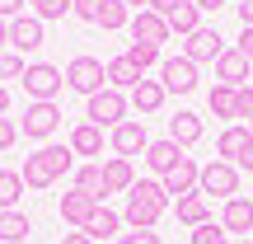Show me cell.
Here are the masks:
<instances>
[{"mask_svg": "<svg viewBox=\"0 0 253 244\" xmlns=\"http://www.w3.org/2000/svg\"><path fill=\"white\" fill-rule=\"evenodd\" d=\"M126 197H145V202H155V207H169V202H173L169 193H164V183H160V179H136Z\"/></svg>", "mask_w": 253, "mask_h": 244, "instance_id": "cell-32", "label": "cell"}, {"mask_svg": "<svg viewBox=\"0 0 253 244\" xmlns=\"http://www.w3.org/2000/svg\"><path fill=\"white\" fill-rule=\"evenodd\" d=\"M122 5H126V9H131V5H136V9H150V0H122Z\"/></svg>", "mask_w": 253, "mask_h": 244, "instance_id": "cell-50", "label": "cell"}, {"mask_svg": "<svg viewBox=\"0 0 253 244\" xmlns=\"http://www.w3.org/2000/svg\"><path fill=\"white\" fill-rule=\"evenodd\" d=\"M14 141H19V122L14 118H0V150H9Z\"/></svg>", "mask_w": 253, "mask_h": 244, "instance_id": "cell-38", "label": "cell"}, {"mask_svg": "<svg viewBox=\"0 0 253 244\" xmlns=\"http://www.w3.org/2000/svg\"><path fill=\"white\" fill-rule=\"evenodd\" d=\"M235 244H253V240H235Z\"/></svg>", "mask_w": 253, "mask_h": 244, "instance_id": "cell-52", "label": "cell"}, {"mask_svg": "<svg viewBox=\"0 0 253 244\" xmlns=\"http://www.w3.org/2000/svg\"><path fill=\"white\" fill-rule=\"evenodd\" d=\"M19 85L28 90V103H56V94L66 90V71H56L52 61H33V66H24Z\"/></svg>", "mask_w": 253, "mask_h": 244, "instance_id": "cell-1", "label": "cell"}, {"mask_svg": "<svg viewBox=\"0 0 253 244\" xmlns=\"http://www.w3.org/2000/svg\"><path fill=\"white\" fill-rule=\"evenodd\" d=\"M103 75H108V85H113V90H122V94H131L136 85L145 80V75L131 66V56H126V52H122V56H113V61L103 66Z\"/></svg>", "mask_w": 253, "mask_h": 244, "instance_id": "cell-20", "label": "cell"}, {"mask_svg": "<svg viewBox=\"0 0 253 244\" xmlns=\"http://www.w3.org/2000/svg\"><path fill=\"white\" fill-rule=\"evenodd\" d=\"M126 94L122 90H113V85H103L99 94H89V103H84V122H94V127H118V122H126Z\"/></svg>", "mask_w": 253, "mask_h": 244, "instance_id": "cell-2", "label": "cell"}, {"mask_svg": "<svg viewBox=\"0 0 253 244\" xmlns=\"http://www.w3.org/2000/svg\"><path fill=\"white\" fill-rule=\"evenodd\" d=\"M61 244H94V240L84 235V230H66V235H61Z\"/></svg>", "mask_w": 253, "mask_h": 244, "instance_id": "cell-43", "label": "cell"}, {"mask_svg": "<svg viewBox=\"0 0 253 244\" xmlns=\"http://www.w3.org/2000/svg\"><path fill=\"white\" fill-rule=\"evenodd\" d=\"M253 75V61L239 47H225V52L216 56V85H230V90H239V85H249Z\"/></svg>", "mask_w": 253, "mask_h": 244, "instance_id": "cell-9", "label": "cell"}, {"mask_svg": "<svg viewBox=\"0 0 253 244\" xmlns=\"http://www.w3.org/2000/svg\"><path fill=\"white\" fill-rule=\"evenodd\" d=\"M197 179H202V164L192 160V155H183V160L173 164V169L164 174L160 183H164V193H169V197L178 202V197H188V193H197Z\"/></svg>", "mask_w": 253, "mask_h": 244, "instance_id": "cell-10", "label": "cell"}, {"mask_svg": "<svg viewBox=\"0 0 253 244\" xmlns=\"http://www.w3.org/2000/svg\"><path fill=\"white\" fill-rule=\"evenodd\" d=\"M75 193H84V197H94V202L108 197V188H103V164H80V169H75Z\"/></svg>", "mask_w": 253, "mask_h": 244, "instance_id": "cell-25", "label": "cell"}, {"mask_svg": "<svg viewBox=\"0 0 253 244\" xmlns=\"http://www.w3.org/2000/svg\"><path fill=\"white\" fill-rule=\"evenodd\" d=\"M239 118H253V85H239Z\"/></svg>", "mask_w": 253, "mask_h": 244, "instance_id": "cell-40", "label": "cell"}, {"mask_svg": "<svg viewBox=\"0 0 253 244\" xmlns=\"http://www.w3.org/2000/svg\"><path fill=\"white\" fill-rule=\"evenodd\" d=\"M24 5H28V0H0V19H5V24H9V19H19V14H24Z\"/></svg>", "mask_w": 253, "mask_h": 244, "instance_id": "cell-39", "label": "cell"}, {"mask_svg": "<svg viewBox=\"0 0 253 244\" xmlns=\"http://www.w3.org/2000/svg\"><path fill=\"white\" fill-rule=\"evenodd\" d=\"M173 5H183V0H150V9H155V14H169Z\"/></svg>", "mask_w": 253, "mask_h": 244, "instance_id": "cell-45", "label": "cell"}, {"mask_svg": "<svg viewBox=\"0 0 253 244\" xmlns=\"http://www.w3.org/2000/svg\"><path fill=\"white\" fill-rule=\"evenodd\" d=\"M38 160L47 164V174H52V179H66V174H71V164H75V150H71V146H42V150H38Z\"/></svg>", "mask_w": 253, "mask_h": 244, "instance_id": "cell-28", "label": "cell"}, {"mask_svg": "<svg viewBox=\"0 0 253 244\" xmlns=\"http://www.w3.org/2000/svg\"><path fill=\"white\" fill-rule=\"evenodd\" d=\"M71 146L75 155H103V127H94V122H80V127H71Z\"/></svg>", "mask_w": 253, "mask_h": 244, "instance_id": "cell-24", "label": "cell"}, {"mask_svg": "<svg viewBox=\"0 0 253 244\" xmlns=\"http://www.w3.org/2000/svg\"><path fill=\"white\" fill-rule=\"evenodd\" d=\"M188 244H230V235H225L220 221H207V226H197V230L188 235Z\"/></svg>", "mask_w": 253, "mask_h": 244, "instance_id": "cell-34", "label": "cell"}, {"mask_svg": "<svg viewBox=\"0 0 253 244\" xmlns=\"http://www.w3.org/2000/svg\"><path fill=\"white\" fill-rule=\"evenodd\" d=\"M99 5L103 0H71V14L80 19V24H99Z\"/></svg>", "mask_w": 253, "mask_h": 244, "instance_id": "cell-36", "label": "cell"}, {"mask_svg": "<svg viewBox=\"0 0 253 244\" xmlns=\"http://www.w3.org/2000/svg\"><path fill=\"white\" fill-rule=\"evenodd\" d=\"M164 99H169V94H164V85H160V80H141L131 94H126V103L141 113V122L150 118V113H160V108H164Z\"/></svg>", "mask_w": 253, "mask_h": 244, "instance_id": "cell-17", "label": "cell"}, {"mask_svg": "<svg viewBox=\"0 0 253 244\" xmlns=\"http://www.w3.org/2000/svg\"><path fill=\"white\" fill-rule=\"evenodd\" d=\"M169 141L183 146V150L197 146V141H202V118H197V113H188V108H178V113L169 118Z\"/></svg>", "mask_w": 253, "mask_h": 244, "instance_id": "cell-19", "label": "cell"}, {"mask_svg": "<svg viewBox=\"0 0 253 244\" xmlns=\"http://www.w3.org/2000/svg\"><path fill=\"white\" fill-rule=\"evenodd\" d=\"M28 5H33V14L42 19H66V9H71V0H28Z\"/></svg>", "mask_w": 253, "mask_h": 244, "instance_id": "cell-35", "label": "cell"}, {"mask_svg": "<svg viewBox=\"0 0 253 244\" xmlns=\"http://www.w3.org/2000/svg\"><path fill=\"white\" fill-rule=\"evenodd\" d=\"M173 211H178V221H183L188 230H197V226H207V221H211V202L202 197V193H188V197H178V202H173Z\"/></svg>", "mask_w": 253, "mask_h": 244, "instance_id": "cell-21", "label": "cell"}, {"mask_svg": "<svg viewBox=\"0 0 253 244\" xmlns=\"http://www.w3.org/2000/svg\"><path fill=\"white\" fill-rule=\"evenodd\" d=\"M235 9H239V24H244V28H253V0H239Z\"/></svg>", "mask_w": 253, "mask_h": 244, "instance_id": "cell-41", "label": "cell"}, {"mask_svg": "<svg viewBox=\"0 0 253 244\" xmlns=\"http://www.w3.org/2000/svg\"><path fill=\"white\" fill-rule=\"evenodd\" d=\"M197 9H225V0H192Z\"/></svg>", "mask_w": 253, "mask_h": 244, "instance_id": "cell-47", "label": "cell"}, {"mask_svg": "<svg viewBox=\"0 0 253 244\" xmlns=\"http://www.w3.org/2000/svg\"><path fill=\"white\" fill-rule=\"evenodd\" d=\"M103 85H108V75H103V61L99 56H71L66 61V90H75V94H99Z\"/></svg>", "mask_w": 253, "mask_h": 244, "instance_id": "cell-4", "label": "cell"}, {"mask_svg": "<svg viewBox=\"0 0 253 244\" xmlns=\"http://www.w3.org/2000/svg\"><path fill=\"white\" fill-rule=\"evenodd\" d=\"M56 127H61V108H56V103H28V113L19 118V136H28V141H47Z\"/></svg>", "mask_w": 253, "mask_h": 244, "instance_id": "cell-5", "label": "cell"}, {"mask_svg": "<svg viewBox=\"0 0 253 244\" xmlns=\"http://www.w3.org/2000/svg\"><path fill=\"white\" fill-rule=\"evenodd\" d=\"M126 56H131V66H136V71H150V66H160L164 61V56H160V47H150V43H131V47H126Z\"/></svg>", "mask_w": 253, "mask_h": 244, "instance_id": "cell-33", "label": "cell"}, {"mask_svg": "<svg viewBox=\"0 0 253 244\" xmlns=\"http://www.w3.org/2000/svg\"><path fill=\"white\" fill-rule=\"evenodd\" d=\"M118 230H122V216L108 211V207H99L89 216V226H84V235H89V240H118Z\"/></svg>", "mask_w": 253, "mask_h": 244, "instance_id": "cell-29", "label": "cell"}, {"mask_svg": "<svg viewBox=\"0 0 253 244\" xmlns=\"http://www.w3.org/2000/svg\"><path fill=\"white\" fill-rule=\"evenodd\" d=\"M42 43H47V33H42V19L38 14L9 19V47H14V52H38Z\"/></svg>", "mask_w": 253, "mask_h": 244, "instance_id": "cell-11", "label": "cell"}, {"mask_svg": "<svg viewBox=\"0 0 253 244\" xmlns=\"http://www.w3.org/2000/svg\"><path fill=\"white\" fill-rule=\"evenodd\" d=\"M126 28H131V43H150V47H160V43H169V38H173L169 33V19L155 14V9H136Z\"/></svg>", "mask_w": 253, "mask_h": 244, "instance_id": "cell-8", "label": "cell"}, {"mask_svg": "<svg viewBox=\"0 0 253 244\" xmlns=\"http://www.w3.org/2000/svg\"><path fill=\"white\" fill-rule=\"evenodd\" d=\"M136 244H164L160 230H136Z\"/></svg>", "mask_w": 253, "mask_h": 244, "instance_id": "cell-44", "label": "cell"}, {"mask_svg": "<svg viewBox=\"0 0 253 244\" xmlns=\"http://www.w3.org/2000/svg\"><path fill=\"white\" fill-rule=\"evenodd\" d=\"M164 19H169V33H178V38H192V33L202 28V9L192 5V0H183V5H173V9H169Z\"/></svg>", "mask_w": 253, "mask_h": 244, "instance_id": "cell-23", "label": "cell"}, {"mask_svg": "<svg viewBox=\"0 0 253 244\" xmlns=\"http://www.w3.org/2000/svg\"><path fill=\"white\" fill-rule=\"evenodd\" d=\"M235 5H239V0H235Z\"/></svg>", "mask_w": 253, "mask_h": 244, "instance_id": "cell-54", "label": "cell"}, {"mask_svg": "<svg viewBox=\"0 0 253 244\" xmlns=\"http://www.w3.org/2000/svg\"><path fill=\"white\" fill-rule=\"evenodd\" d=\"M24 75V56L19 52H0V80H19Z\"/></svg>", "mask_w": 253, "mask_h": 244, "instance_id": "cell-37", "label": "cell"}, {"mask_svg": "<svg viewBox=\"0 0 253 244\" xmlns=\"http://www.w3.org/2000/svg\"><path fill=\"white\" fill-rule=\"evenodd\" d=\"M99 207H103V202H94V197H84V193L71 188V193L61 197V221H66L71 230H84V226H89V216H94Z\"/></svg>", "mask_w": 253, "mask_h": 244, "instance_id": "cell-14", "label": "cell"}, {"mask_svg": "<svg viewBox=\"0 0 253 244\" xmlns=\"http://www.w3.org/2000/svg\"><path fill=\"white\" fill-rule=\"evenodd\" d=\"M160 216H164V207H155V202H145V197H126L122 221L131 226V235H136V230H155V226H160Z\"/></svg>", "mask_w": 253, "mask_h": 244, "instance_id": "cell-18", "label": "cell"}, {"mask_svg": "<svg viewBox=\"0 0 253 244\" xmlns=\"http://www.w3.org/2000/svg\"><path fill=\"white\" fill-rule=\"evenodd\" d=\"M5 43H9V24L0 19V52H5Z\"/></svg>", "mask_w": 253, "mask_h": 244, "instance_id": "cell-49", "label": "cell"}, {"mask_svg": "<svg viewBox=\"0 0 253 244\" xmlns=\"http://www.w3.org/2000/svg\"><path fill=\"white\" fill-rule=\"evenodd\" d=\"M24 179H19V169H0V211H14V202L24 197Z\"/></svg>", "mask_w": 253, "mask_h": 244, "instance_id": "cell-30", "label": "cell"}, {"mask_svg": "<svg viewBox=\"0 0 253 244\" xmlns=\"http://www.w3.org/2000/svg\"><path fill=\"white\" fill-rule=\"evenodd\" d=\"M235 169H249V174H253V141H249V150L239 155V164H235Z\"/></svg>", "mask_w": 253, "mask_h": 244, "instance_id": "cell-46", "label": "cell"}, {"mask_svg": "<svg viewBox=\"0 0 253 244\" xmlns=\"http://www.w3.org/2000/svg\"><path fill=\"white\" fill-rule=\"evenodd\" d=\"M126 24H131V14H126L122 0H103L99 5V28L103 33H118V28H126Z\"/></svg>", "mask_w": 253, "mask_h": 244, "instance_id": "cell-31", "label": "cell"}, {"mask_svg": "<svg viewBox=\"0 0 253 244\" xmlns=\"http://www.w3.org/2000/svg\"><path fill=\"white\" fill-rule=\"evenodd\" d=\"M207 103H211V113H216V118L239 122V90H230V85H216V90L207 94Z\"/></svg>", "mask_w": 253, "mask_h": 244, "instance_id": "cell-27", "label": "cell"}, {"mask_svg": "<svg viewBox=\"0 0 253 244\" xmlns=\"http://www.w3.org/2000/svg\"><path fill=\"white\" fill-rule=\"evenodd\" d=\"M178 160H183V146H173L169 136H164V141H150V146H145V169H150L155 179H164V174H169Z\"/></svg>", "mask_w": 253, "mask_h": 244, "instance_id": "cell-16", "label": "cell"}, {"mask_svg": "<svg viewBox=\"0 0 253 244\" xmlns=\"http://www.w3.org/2000/svg\"><path fill=\"white\" fill-rule=\"evenodd\" d=\"M131 183H136L131 160H122V155L103 160V188H108V193H131Z\"/></svg>", "mask_w": 253, "mask_h": 244, "instance_id": "cell-22", "label": "cell"}, {"mask_svg": "<svg viewBox=\"0 0 253 244\" xmlns=\"http://www.w3.org/2000/svg\"><path fill=\"white\" fill-rule=\"evenodd\" d=\"M108 146H113V155L131 160V155H145V146H150V132H145V122L126 118V122H118V127L108 132Z\"/></svg>", "mask_w": 253, "mask_h": 244, "instance_id": "cell-6", "label": "cell"}, {"mask_svg": "<svg viewBox=\"0 0 253 244\" xmlns=\"http://www.w3.org/2000/svg\"><path fill=\"white\" fill-rule=\"evenodd\" d=\"M160 85H164V94H192L197 90V66L188 56H164L160 61Z\"/></svg>", "mask_w": 253, "mask_h": 244, "instance_id": "cell-7", "label": "cell"}, {"mask_svg": "<svg viewBox=\"0 0 253 244\" xmlns=\"http://www.w3.org/2000/svg\"><path fill=\"white\" fill-rule=\"evenodd\" d=\"M0 118H9V90L0 85Z\"/></svg>", "mask_w": 253, "mask_h": 244, "instance_id": "cell-48", "label": "cell"}, {"mask_svg": "<svg viewBox=\"0 0 253 244\" xmlns=\"http://www.w3.org/2000/svg\"><path fill=\"white\" fill-rule=\"evenodd\" d=\"M197 193L202 197H220V202H230L239 193V169L235 164H225V160H211V164H202V179H197Z\"/></svg>", "mask_w": 253, "mask_h": 244, "instance_id": "cell-3", "label": "cell"}, {"mask_svg": "<svg viewBox=\"0 0 253 244\" xmlns=\"http://www.w3.org/2000/svg\"><path fill=\"white\" fill-rule=\"evenodd\" d=\"M113 244H136V235H118V240H113Z\"/></svg>", "mask_w": 253, "mask_h": 244, "instance_id": "cell-51", "label": "cell"}, {"mask_svg": "<svg viewBox=\"0 0 253 244\" xmlns=\"http://www.w3.org/2000/svg\"><path fill=\"white\" fill-rule=\"evenodd\" d=\"M28 230H33V221L24 216V211H0V244H24Z\"/></svg>", "mask_w": 253, "mask_h": 244, "instance_id": "cell-26", "label": "cell"}, {"mask_svg": "<svg viewBox=\"0 0 253 244\" xmlns=\"http://www.w3.org/2000/svg\"><path fill=\"white\" fill-rule=\"evenodd\" d=\"M249 132H253V118H249Z\"/></svg>", "mask_w": 253, "mask_h": 244, "instance_id": "cell-53", "label": "cell"}, {"mask_svg": "<svg viewBox=\"0 0 253 244\" xmlns=\"http://www.w3.org/2000/svg\"><path fill=\"white\" fill-rule=\"evenodd\" d=\"M220 226H225V235L249 240V230H253V197H230L225 207H220Z\"/></svg>", "mask_w": 253, "mask_h": 244, "instance_id": "cell-12", "label": "cell"}, {"mask_svg": "<svg viewBox=\"0 0 253 244\" xmlns=\"http://www.w3.org/2000/svg\"><path fill=\"white\" fill-rule=\"evenodd\" d=\"M249 141H253V132L244 122H230L225 132H220V141H216V160H225V164H239V155L249 150Z\"/></svg>", "mask_w": 253, "mask_h": 244, "instance_id": "cell-15", "label": "cell"}, {"mask_svg": "<svg viewBox=\"0 0 253 244\" xmlns=\"http://www.w3.org/2000/svg\"><path fill=\"white\" fill-rule=\"evenodd\" d=\"M235 47H239V52H244L249 61H253V28H244V33H239V43H235Z\"/></svg>", "mask_w": 253, "mask_h": 244, "instance_id": "cell-42", "label": "cell"}, {"mask_svg": "<svg viewBox=\"0 0 253 244\" xmlns=\"http://www.w3.org/2000/svg\"><path fill=\"white\" fill-rule=\"evenodd\" d=\"M225 52V43H220V33L216 28H197V33L183 43V56H188L192 66H202V61H216V56Z\"/></svg>", "mask_w": 253, "mask_h": 244, "instance_id": "cell-13", "label": "cell"}]
</instances>
